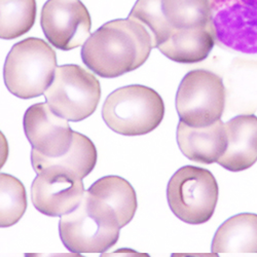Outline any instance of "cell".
I'll return each mask as SVG.
<instances>
[{
  "label": "cell",
  "mask_w": 257,
  "mask_h": 257,
  "mask_svg": "<svg viewBox=\"0 0 257 257\" xmlns=\"http://www.w3.org/2000/svg\"><path fill=\"white\" fill-rule=\"evenodd\" d=\"M57 56L47 41L29 37L16 44L9 53L4 76L9 91L21 98L44 95L54 80Z\"/></svg>",
  "instance_id": "3"
},
{
  "label": "cell",
  "mask_w": 257,
  "mask_h": 257,
  "mask_svg": "<svg viewBox=\"0 0 257 257\" xmlns=\"http://www.w3.org/2000/svg\"><path fill=\"white\" fill-rule=\"evenodd\" d=\"M227 146L217 163L230 172H241L257 162V116L241 114L224 123Z\"/></svg>",
  "instance_id": "13"
},
{
  "label": "cell",
  "mask_w": 257,
  "mask_h": 257,
  "mask_svg": "<svg viewBox=\"0 0 257 257\" xmlns=\"http://www.w3.org/2000/svg\"><path fill=\"white\" fill-rule=\"evenodd\" d=\"M175 102L180 121L191 126L212 124L224 111L223 80L208 70H191L181 80Z\"/></svg>",
  "instance_id": "7"
},
{
  "label": "cell",
  "mask_w": 257,
  "mask_h": 257,
  "mask_svg": "<svg viewBox=\"0 0 257 257\" xmlns=\"http://www.w3.org/2000/svg\"><path fill=\"white\" fill-rule=\"evenodd\" d=\"M212 22L220 45L257 54V0H210Z\"/></svg>",
  "instance_id": "8"
},
{
  "label": "cell",
  "mask_w": 257,
  "mask_h": 257,
  "mask_svg": "<svg viewBox=\"0 0 257 257\" xmlns=\"http://www.w3.org/2000/svg\"><path fill=\"white\" fill-rule=\"evenodd\" d=\"M128 17L139 21L148 30L153 46L157 49L175 31L165 19L162 0H137Z\"/></svg>",
  "instance_id": "21"
},
{
  "label": "cell",
  "mask_w": 257,
  "mask_h": 257,
  "mask_svg": "<svg viewBox=\"0 0 257 257\" xmlns=\"http://www.w3.org/2000/svg\"><path fill=\"white\" fill-rule=\"evenodd\" d=\"M218 184L209 170L184 166L167 186L170 209L183 222L202 224L213 216L218 202Z\"/></svg>",
  "instance_id": "5"
},
{
  "label": "cell",
  "mask_w": 257,
  "mask_h": 257,
  "mask_svg": "<svg viewBox=\"0 0 257 257\" xmlns=\"http://www.w3.org/2000/svg\"><path fill=\"white\" fill-rule=\"evenodd\" d=\"M153 49L148 30L127 17L110 21L94 32L82 46L81 58L95 74L112 78L142 66Z\"/></svg>",
  "instance_id": "1"
},
{
  "label": "cell",
  "mask_w": 257,
  "mask_h": 257,
  "mask_svg": "<svg viewBox=\"0 0 257 257\" xmlns=\"http://www.w3.org/2000/svg\"><path fill=\"white\" fill-rule=\"evenodd\" d=\"M162 10L174 30L205 27L212 23L210 0H162Z\"/></svg>",
  "instance_id": "18"
},
{
  "label": "cell",
  "mask_w": 257,
  "mask_h": 257,
  "mask_svg": "<svg viewBox=\"0 0 257 257\" xmlns=\"http://www.w3.org/2000/svg\"><path fill=\"white\" fill-rule=\"evenodd\" d=\"M120 225L111 206L89 190L76 208L61 216L62 243L74 253H104L119 238Z\"/></svg>",
  "instance_id": "2"
},
{
  "label": "cell",
  "mask_w": 257,
  "mask_h": 257,
  "mask_svg": "<svg viewBox=\"0 0 257 257\" xmlns=\"http://www.w3.org/2000/svg\"><path fill=\"white\" fill-rule=\"evenodd\" d=\"M45 97L57 114L70 121H81L95 112L101 99V85L84 68L63 65L57 67Z\"/></svg>",
  "instance_id": "6"
},
{
  "label": "cell",
  "mask_w": 257,
  "mask_h": 257,
  "mask_svg": "<svg viewBox=\"0 0 257 257\" xmlns=\"http://www.w3.org/2000/svg\"><path fill=\"white\" fill-rule=\"evenodd\" d=\"M216 40L212 22L205 27L175 30L158 49L174 62L194 64L208 58Z\"/></svg>",
  "instance_id": "14"
},
{
  "label": "cell",
  "mask_w": 257,
  "mask_h": 257,
  "mask_svg": "<svg viewBox=\"0 0 257 257\" xmlns=\"http://www.w3.org/2000/svg\"><path fill=\"white\" fill-rule=\"evenodd\" d=\"M84 192L80 177L68 169L53 166L37 173L31 186V199L40 213L59 217L76 208Z\"/></svg>",
  "instance_id": "10"
},
{
  "label": "cell",
  "mask_w": 257,
  "mask_h": 257,
  "mask_svg": "<svg viewBox=\"0 0 257 257\" xmlns=\"http://www.w3.org/2000/svg\"><path fill=\"white\" fill-rule=\"evenodd\" d=\"M40 23L47 39L62 51L79 48L91 36L92 20L80 0H48Z\"/></svg>",
  "instance_id": "9"
},
{
  "label": "cell",
  "mask_w": 257,
  "mask_h": 257,
  "mask_svg": "<svg viewBox=\"0 0 257 257\" xmlns=\"http://www.w3.org/2000/svg\"><path fill=\"white\" fill-rule=\"evenodd\" d=\"M36 19L35 0H2L3 39H15L27 33Z\"/></svg>",
  "instance_id": "19"
},
{
  "label": "cell",
  "mask_w": 257,
  "mask_h": 257,
  "mask_svg": "<svg viewBox=\"0 0 257 257\" xmlns=\"http://www.w3.org/2000/svg\"><path fill=\"white\" fill-rule=\"evenodd\" d=\"M213 253H257V214L241 213L225 220L214 235Z\"/></svg>",
  "instance_id": "15"
},
{
  "label": "cell",
  "mask_w": 257,
  "mask_h": 257,
  "mask_svg": "<svg viewBox=\"0 0 257 257\" xmlns=\"http://www.w3.org/2000/svg\"><path fill=\"white\" fill-rule=\"evenodd\" d=\"M2 211H0V225L9 227L23 217L27 209V194L23 183L18 178L2 173Z\"/></svg>",
  "instance_id": "20"
},
{
  "label": "cell",
  "mask_w": 257,
  "mask_h": 257,
  "mask_svg": "<svg viewBox=\"0 0 257 257\" xmlns=\"http://www.w3.org/2000/svg\"><path fill=\"white\" fill-rule=\"evenodd\" d=\"M24 130L33 149L47 157L65 154L73 139L68 119L57 114L48 103L30 106L24 115Z\"/></svg>",
  "instance_id": "11"
},
{
  "label": "cell",
  "mask_w": 257,
  "mask_h": 257,
  "mask_svg": "<svg viewBox=\"0 0 257 257\" xmlns=\"http://www.w3.org/2000/svg\"><path fill=\"white\" fill-rule=\"evenodd\" d=\"M176 137L181 153L188 160L205 165L217 163L227 146L224 122L220 119L205 126L179 121Z\"/></svg>",
  "instance_id": "12"
},
{
  "label": "cell",
  "mask_w": 257,
  "mask_h": 257,
  "mask_svg": "<svg viewBox=\"0 0 257 257\" xmlns=\"http://www.w3.org/2000/svg\"><path fill=\"white\" fill-rule=\"evenodd\" d=\"M92 195L103 200L114 210L120 227L131 222L137 210V197L134 187L119 176H105L88 189Z\"/></svg>",
  "instance_id": "17"
},
{
  "label": "cell",
  "mask_w": 257,
  "mask_h": 257,
  "mask_svg": "<svg viewBox=\"0 0 257 257\" xmlns=\"http://www.w3.org/2000/svg\"><path fill=\"white\" fill-rule=\"evenodd\" d=\"M31 162L36 173L46 168L57 166L68 169L83 179L94 170L97 163V149L87 136L73 132L72 143L68 151L59 157H47L32 149Z\"/></svg>",
  "instance_id": "16"
},
{
  "label": "cell",
  "mask_w": 257,
  "mask_h": 257,
  "mask_svg": "<svg viewBox=\"0 0 257 257\" xmlns=\"http://www.w3.org/2000/svg\"><path fill=\"white\" fill-rule=\"evenodd\" d=\"M165 115V104L154 89L141 84L119 88L106 98L102 117L109 128L124 136L153 132Z\"/></svg>",
  "instance_id": "4"
}]
</instances>
